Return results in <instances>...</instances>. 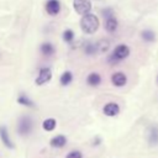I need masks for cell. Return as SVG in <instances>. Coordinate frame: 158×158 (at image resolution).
<instances>
[{
  "label": "cell",
  "mask_w": 158,
  "mask_h": 158,
  "mask_svg": "<svg viewBox=\"0 0 158 158\" xmlns=\"http://www.w3.org/2000/svg\"><path fill=\"white\" fill-rule=\"evenodd\" d=\"M80 27L83 30V32L91 35L94 32H96V30L99 28V19L96 15L94 14H86L83 15L81 20H80Z\"/></svg>",
  "instance_id": "1"
},
{
  "label": "cell",
  "mask_w": 158,
  "mask_h": 158,
  "mask_svg": "<svg viewBox=\"0 0 158 158\" xmlns=\"http://www.w3.org/2000/svg\"><path fill=\"white\" fill-rule=\"evenodd\" d=\"M128 54H130V48L126 46V44H118L115 49H114V52H112V54H110V57H109V62L110 63H112V64H116L117 62H120L121 59H125L126 57H128Z\"/></svg>",
  "instance_id": "2"
},
{
  "label": "cell",
  "mask_w": 158,
  "mask_h": 158,
  "mask_svg": "<svg viewBox=\"0 0 158 158\" xmlns=\"http://www.w3.org/2000/svg\"><path fill=\"white\" fill-rule=\"evenodd\" d=\"M33 128V120L28 116H22L19 118L17 122V132L21 136H27L32 132Z\"/></svg>",
  "instance_id": "3"
},
{
  "label": "cell",
  "mask_w": 158,
  "mask_h": 158,
  "mask_svg": "<svg viewBox=\"0 0 158 158\" xmlns=\"http://www.w3.org/2000/svg\"><path fill=\"white\" fill-rule=\"evenodd\" d=\"M73 6L77 14L79 15H86L91 10V2L90 0H73Z\"/></svg>",
  "instance_id": "4"
},
{
  "label": "cell",
  "mask_w": 158,
  "mask_h": 158,
  "mask_svg": "<svg viewBox=\"0 0 158 158\" xmlns=\"http://www.w3.org/2000/svg\"><path fill=\"white\" fill-rule=\"evenodd\" d=\"M51 78H52V72H51V69L47 68V67H43V68L40 69V73H38V75H37V78H36L35 81H36L37 85H42V84L47 83Z\"/></svg>",
  "instance_id": "5"
},
{
  "label": "cell",
  "mask_w": 158,
  "mask_h": 158,
  "mask_svg": "<svg viewBox=\"0 0 158 158\" xmlns=\"http://www.w3.org/2000/svg\"><path fill=\"white\" fill-rule=\"evenodd\" d=\"M46 11L49 15L56 16L60 11V2L58 0H48L46 2Z\"/></svg>",
  "instance_id": "6"
},
{
  "label": "cell",
  "mask_w": 158,
  "mask_h": 158,
  "mask_svg": "<svg viewBox=\"0 0 158 158\" xmlns=\"http://www.w3.org/2000/svg\"><path fill=\"white\" fill-rule=\"evenodd\" d=\"M0 139L4 143L5 147H7V148H14L15 147L12 141H11V138H10V136H9L7 128L5 126H0Z\"/></svg>",
  "instance_id": "7"
},
{
  "label": "cell",
  "mask_w": 158,
  "mask_h": 158,
  "mask_svg": "<svg viewBox=\"0 0 158 158\" xmlns=\"http://www.w3.org/2000/svg\"><path fill=\"white\" fill-rule=\"evenodd\" d=\"M102 111H104V114H105L106 116L112 117V116H116V115L120 112V107H118V105H117L116 102H107V104L104 106Z\"/></svg>",
  "instance_id": "8"
},
{
  "label": "cell",
  "mask_w": 158,
  "mask_h": 158,
  "mask_svg": "<svg viewBox=\"0 0 158 158\" xmlns=\"http://www.w3.org/2000/svg\"><path fill=\"white\" fill-rule=\"evenodd\" d=\"M111 81H112V84L115 86H123L126 84V81H127V78L122 72H116V73L112 74Z\"/></svg>",
  "instance_id": "9"
},
{
  "label": "cell",
  "mask_w": 158,
  "mask_h": 158,
  "mask_svg": "<svg viewBox=\"0 0 158 158\" xmlns=\"http://www.w3.org/2000/svg\"><path fill=\"white\" fill-rule=\"evenodd\" d=\"M65 143H67V138H65V136H63V135H57V136H54V137L49 141V144H51L52 147H54V148L64 147Z\"/></svg>",
  "instance_id": "10"
},
{
  "label": "cell",
  "mask_w": 158,
  "mask_h": 158,
  "mask_svg": "<svg viewBox=\"0 0 158 158\" xmlns=\"http://www.w3.org/2000/svg\"><path fill=\"white\" fill-rule=\"evenodd\" d=\"M117 20L114 17V16H110V17H106V21H105V28L107 32H115L117 30Z\"/></svg>",
  "instance_id": "11"
},
{
  "label": "cell",
  "mask_w": 158,
  "mask_h": 158,
  "mask_svg": "<svg viewBox=\"0 0 158 158\" xmlns=\"http://www.w3.org/2000/svg\"><path fill=\"white\" fill-rule=\"evenodd\" d=\"M86 83L90 85V86H98L100 83H101V77L99 73H90L88 77H86Z\"/></svg>",
  "instance_id": "12"
},
{
  "label": "cell",
  "mask_w": 158,
  "mask_h": 158,
  "mask_svg": "<svg viewBox=\"0 0 158 158\" xmlns=\"http://www.w3.org/2000/svg\"><path fill=\"white\" fill-rule=\"evenodd\" d=\"M40 49H41V53H42L43 56H52V54L54 53V47H53V44L49 43V42L42 43L41 47H40Z\"/></svg>",
  "instance_id": "13"
},
{
  "label": "cell",
  "mask_w": 158,
  "mask_h": 158,
  "mask_svg": "<svg viewBox=\"0 0 158 158\" xmlns=\"http://www.w3.org/2000/svg\"><path fill=\"white\" fill-rule=\"evenodd\" d=\"M17 102L21 104V105H23V106H27V107H33V106H35L33 101H32L26 94H23V93L19 95V98H17Z\"/></svg>",
  "instance_id": "14"
},
{
  "label": "cell",
  "mask_w": 158,
  "mask_h": 158,
  "mask_svg": "<svg viewBox=\"0 0 158 158\" xmlns=\"http://www.w3.org/2000/svg\"><path fill=\"white\" fill-rule=\"evenodd\" d=\"M148 139L152 144L158 143V128L157 127H151V130L148 132Z\"/></svg>",
  "instance_id": "15"
},
{
  "label": "cell",
  "mask_w": 158,
  "mask_h": 158,
  "mask_svg": "<svg viewBox=\"0 0 158 158\" xmlns=\"http://www.w3.org/2000/svg\"><path fill=\"white\" fill-rule=\"evenodd\" d=\"M60 84L63 85V86H65V85H68V84H70L72 83V80H73V74L70 73V72H64L62 75H60Z\"/></svg>",
  "instance_id": "16"
},
{
  "label": "cell",
  "mask_w": 158,
  "mask_h": 158,
  "mask_svg": "<svg viewBox=\"0 0 158 158\" xmlns=\"http://www.w3.org/2000/svg\"><path fill=\"white\" fill-rule=\"evenodd\" d=\"M56 120L54 118H46L44 121H43V123H42V127H43V130L44 131H53L54 130V127H56Z\"/></svg>",
  "instance_id": "17"
},
{
  "label": "cell",
  "mask_w": 158,
  "mask_h": 158,
  "mask_svg": "<svg viewBox=\"0 0 158 158\" xmlns=\"http://www.w3.org/2000/svg\"><path fill=\"white\" fill-rule=\"evenodd\" d=\"M142 38H143V41H146V42H153L154 38H156V36H154V32H153V31L146 30V31L142 32Z\"/></svg>",
  "instance_id": "18"
},
{
  "label": "cell",
  "mask_w": 158,
  "mask_h": 158,
  "mask_svg": "<svg viewBox=\"0 0 158 158\" xmlns=\"http://www.w3.org/2000/svg\"><path fill=\"white\" fill-rule=\"evenodd\" d=\"M62 37H63V41L64 42H67V43H70L72 41H73V38H74V32L72 31V30H65L64 32H63V35H62Z\"/></svg>",
  "instance_id": "19"
},
{
  "label": "cell",
  "mask_w": 158,
  "mask_h": 158,
  "mask_svg": "<svg viewBox=\"0 0 158 158\" xmlns=\"http://www.w3.org/2000/svg\"><path fill=\"white\" fill-rule=\"evenodd\" d=\"M96 46H98V52H106L110 47V43L106 40H101L100 42L96 43Z\"/></svg>",
  "instance_id": "20"
},
{
  "label": "cell",
  "mask_w": 158,
  "mask_h": 158,
  "mask_svg": "<svg viewBox=\"0 0 158 158\" xmlns=\"http://www.w3.org/2000/svg\"><path fill=\"white\" fill-rule=\"evenodd\" d=\"M84 51H85L86 54H90V56H91V54H95V53L98 52V46H96L95 43H86Z\"/></svg>",
  "instance_id": "21"
},
{
  "label": "cell",
  "mask_w": 158,
  "mask_h": 158,
  "mask_svg": "<svg viewBox=\"0 0 158 158\" xmlns=\"http://www.w3.org/2000/svg\"><path fill=\"white\" fill-rule=\"evenodd\" d=\"M81 157H83V154L80 151H72L67 154L65 158H81Z\"/></svg>",
  "instance_id": "22"
},
{
  "label": "cell",
  "mask_w": 158,
  "mask_h": 158,
  "mask_svg": "<svg viewBox=\"0 0 158 158\" xmlns=\"http://www.w3.org/2000/svg\"><path fill=\"white\" fill-rule=\"evenodd\" d=\"M102 14H104L105 17H110V16H112V10L111 9H105V10H102Z\"/></svg>",
  "instance_id": "23"
}]
</instances>
